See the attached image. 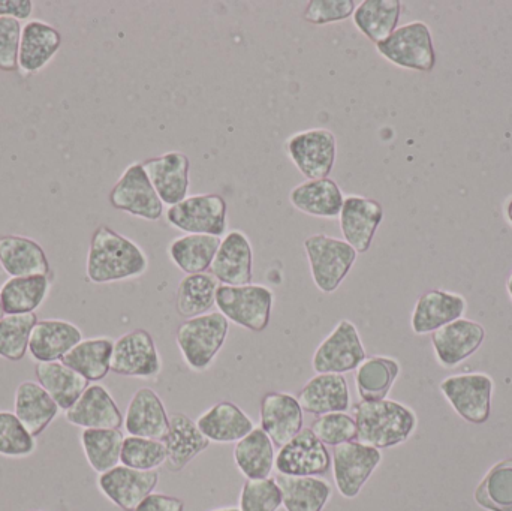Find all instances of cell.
<instances>
[{
  "mask_svg": "<svg viewBox=\"0 0 512 511\" xmlns=\"http://www.w3.org/2000/svg\"><path fill=\"white\" fill-rule=\"evenodd\" d=\"M313 284L321 293L333 294L357 263V251L345 240L313 234L303 243Z\"/></svg>",
  "mask_w": 512,
  "mask_h": 511,
  "instance_id": "obj_4",
  "label": "cell"
},
{
  "mask_svg": "<svg viewBox=\"0 0 512 511\" xmlns=\"http://www.w3.org/2000/svg\"><path fill=\"white\" fill-rule=\"evenodd\" d=\"M111 372L138 380L158 378L162 359L153 336L147 330L135 329L114 341Z\"/></svg>",
  "mask_w": 512,
  "mask_h": 511,
  "instance_id": "obj_13",
  "label": "cell"
},
{
  "mask_svg": "<svg viewBox=\"0 0 512 511\" xmlns=\"http://www.w3.org/2000/svg\"><path fill=\"white\" fill-rule=\"evenodd\" d=\"M286 155L307 180L325 179L336 164V135L325 128L295 132L286 138Z\"/></svg>",
  "mask_w": 512,
  "mask_h": 511,
  "instance_id": "obj_8",
  "label": "cell"
},
{
  "mask_svg": "<svg viewBox=\"0 0 512 511\" xmlns=\"http://www.w3.org/2000/svg\"><path fill=\"white\" fill-rule=\"evenodd\" d=\"M282 507V491L276 477L246 480L240 494V511H277Z\"/></svg>",
  "mask_w": 512,
  "mask_h": 511,
  "instance_id": "obj_47",
  "label": "cell"
},
{
  "mask_svg": "<svg viewBox=\"0 0 512 511\" xmlns=\"http://www.w3.org/2000/svg\"><path fill=\"white\" fill-rule=\"evenodd\" d=\"M357 5L355 0H310L304 9L303 18L315 26L340 23L354 15Z\"/></svg>",
  "mask_w": 512,
  "mask_h": 511,
  "instance_id": "obj_48",
  "label": "cell"
},
{
  "mask_svg": "<svg viewBox=\"0 0 512 511\" xmlns=\"http://www.w3.org/2000/svg\"><path fill=\"white\" fill-rule=\"evenodd\" d=\"M108 200L114 209L144 221L156 222L164 215V203L141 162H132L126 167L111 189Z\"/></svg>",
  "mask_w": 512,
  "mask_h": 511,
  "instance_id": "obj_12",
  "label": "cell"
},
{
  "mask_svg": "<svg viewBox=\"0 0 512 511\" xmlns=\"http://www.w3.org/2000/svg\"><path fill=\"white\" fill-rule=\"evenodd\" d=\"M507 291H508V294H510V297L512 300V272H511L510 278H508V281H507Z\"/></svg>",
  "mask_w": 512,
  "mask_h": 511,
  "instance_id": "obj_53",
  "label": "cell"
},
{
  "mask_svg": "<svg viewBox=\"0 0 512 511\" xmlns=\"http://www.w3.org/2000/svg\"><path fill=\"white\" fill-rule=\"evenodd\" d=\"M167 449V470L171 473H180L192 461L210 447V441L204 437L197 426V422L182 413L170 416V428L167 435L162 438Z\"/></svg>",
  "mask_w": 512,
  "mask_h": 511,
  "instance_id": "obj_26",
  "label": "cell"
},
{
  "mask_svg": "<svg viewBox=\"0 0 512 511\" xmlns=\"http://www.w3.org/2000/svg\"><path fill=\"white\" fill-rule=\"evenodd\" d=\"M475 503L487 511H512V459L498 462L475 489Z\"/></svg>",
  "mask_w": 512,
  "mask_h": 511,
  "instance_id": "obj_42",
  "label": "cell"
},
{
  "mask_svg": "<svg viewBox=\"0 0 512 511\" xmlns=\"http://www.w3.org/2000/svg\"><path fill=\"white\" fill-rule=\"evenodd\" d=\"M197 426L210 443L233 444L255 429L251 417L230 401H221L204 411Z\"/></svg>",
  "mask_w": 512,
  "mask_h": 511,
  "instance_id": "obj_29",
  "label": "cell"
},
{
  "mask_svg": "<svg viewBox=\"0 0 512 511\" xmlns=\"http://www.w3.org/2000/svg\"><path fill=\"white\" fill-rule=\"evenodd\" d=\"M402 15L400 0H363L358 3L352 21L373 44L385 41L399 24Z\"/></svg>",
  "mask_w": 512,
  "mask_h": 511,
  "instance_id": "obj_38",
  "label": "cell"
},
{
  "mask_svg": "<svg viewBox=\"0 0 512 511\" xmlns=\"http://www.w3.org/2000/svg\"><path fill=\"white\" fill-rule=\"evenodd\" d=\"M274 468L282 476L321 477L331 468V453L312 429L303 428L300 434L280 447Z\"/></svg>",
  "mask_w": 512,
  "mask_h": 511,
  "instance_id": "obj_14",
  "label": "cell"
},
{
  "mask_svg": "<svg viewBox=\"0 0 512 511\" xmlns=\"http://www.w3.org/2000/svg\"><path fill=\"white\" fill-rule=\"evenodd\" d=\"M210 273L221 285L239 287L252 284L254 278V249L243 231L233 230L225 234L216 252Z\"/></svg>",
  "mask_w": 512,
  "mask_h": 511,
  "instance_id": "obj_18",
  "label": "cell"
},
{
  "mask_svg": "<svg viewBox=\"0 0 512 511\" xmlns=\"http://www.w3.org/2000/svg\"><path fill=\"white\" fill-rule=\"evenodd\" d=\"M212 511H240L237 507H224V509H216Z\"/></svg>",
  "mask_w": 512,
  "mask_h": 511,
  "instance_id": "obj_54",
  "label": "cell"
},
{
  "mask_svg": "<svg viewBox=\"0 0 512 511\" xmlns=\"http://www.w3.org/2000/svg\"><path fill=\"white\" fill-rule=\"evenodd\" d=\"M120 464L138 471H156L167 464V449L161 440L125 437Z\"/></svg>",
  "mask_w": 512,
  "mask_h": 511,
  "instance_id": "obj_44",
  "label": "cell"
},
{
  "mask_svg": "<svg viewBox=\"0 0 512 511\" xmlns=\"http://www.w3.org/2000/svg\"><path fill=\"white\" fill-rule=\"evenodd\" d=\"M113 348L114 341L110 338L83 339L60 362L89 383H98L111 372Z\"/></svg>",
  "mask_w": 512,
  "mask_h": 511,
  "instance_id": "obj_37",
  "label": "cell"
},
{
  "mask_svg": "<svg viewBox=\"0 0 512 511\" xmlns=\"http://www.w3.org/2000/svg\"><path fill=\"white\" fill-rule=\"evenodd\" d=\"M29 511H41V510H29Z\"/></svg>",
  "mask_w": 512,
  "mask_h": 511,
  "instance_id": "obj_56",
  "label": "cell"
},
{
  "mask_svg": "<svg viewBox=\"0 0 512 511\" xmlns=\"http://www.w3.org/2000/svg\"><path fill=\"white\" fill-rule=\"evenodd\" d=\"M384 219V207L363 195H346L339 213L343 240L357 251L366 254L372 246L376 231Z\"/></svg>",
  "mask_w": 512,
  "mask_h": 511,
  "instance_id": "obj_15",
  "label": "cell"
},
{
  "mask_svg": "<svg viewBox=\"0 0 512 511\" xmlns=\"http://www.w3.org/2000/svg\"><path fill=\"white\" fill-rule=\"evenodd\" d=\"M149 257L134 240L107 225H99L87 252L86 278L95 285L114 284L143 276Z\"/></svg>",
  "mask_w": 512,
  "mask_h": 511,
  "instance_id": "obj_1",
  "label": "cell"
},
{
  "mask_svg": "<svg viewBox=\"0 0 512 511\" xmlns=\"http://www.w3.org/2000/svg\"><path fill=\"white\" fill-rule=\"evenodd\" d=\"M221 237L209 234H183L171 240L168 245V257L177 269L186 275L207 273L221 246Z\"/></svg>",
  "mask_w": 512,
  "mask_h": 511,
  "instance_id": "obj_32",
  "label": "cell"
},
{
  "mask_svg": "<svg viewBox=\"0 0 512 511\" xmlns=\"http://www.w3.org/2000/svg\"><path fill=\"white\" fill-rule=\"evenodd\" d=\"M21 29L23 26L15 18L0 17V71H17Z\"/></svg>",
  "mask_w": 512,
  "mask_h": 511,
  "instance_id": "obj_49",
  "label": "cell"
},
{
  "mask_svg": "<svg viewBox=\"0 0 512 511\" xmlns=\"http://www.w3.org/2000/svg\"><path fill=\"white\" fill-rule=\"evenodd\" d=\"M0 267L9 278L50 276L51 273L44 248L36 240L18 234L0 236Z\"/></svg>",
  "mask_w": 512,
  "mask_h": 511,
  "instance_id": "obj_27",
  "label": "cell"
},
{
  "mask_svg": "<svg viewBox=\"0 0 512 511\" xmlns=\"http://www.w3.org/2000/svg\"><path fill=\"white\" fill-rule=\"evenodd\" d=\"M376 50L399 68L430 72L436 65L432 32L423 21L397 27L385 41L376 44Z\"/></svg>",
  "mask_w": 512,
  "mask_h": 511,
  "instance_id": "obj_6",
  "label": "cell"
},
{
  "mask_svg": "<svg viewBox=\"0 0 512 511\" xmlns=\"http://www.w3.org/2000/svg\"><path fill=\"white\" fill-rule=\"evenodd\" d=\"M219 285L212 273L186 275L177 287V314L186 320L209 314L210 309L216 305Z\"/></svg>",
  "mask_w": 512,
  "mask_h": 511,
  "instance_id": "obj_41",
  "label": "cell"
},
{
  "mask_svg": "<svg viewBox=\"0 0 512 511\" xmlns=\"http://www.w3.org/2000/svg\"><path fill=\"white\" fill-rule=\"evenodd\" d=\"M59 413V405L41 384L35 381L18 384L14 395V414L33 437H39Z\"/></svg>",
  "mask_w": 512,
  "mask_h": 511,
  "instance_id": "obj_31",
  "label": "cell"
},
{
  "mask_svg": "<svg viewBox=\"0 0 512 511\" xmlns=\"http://www.w3.org/2000/svg\"><path fill=\"white\" fill-rule=\"evenodd\" d=\"M135 511H185V503L180 498L153 492Z\"/></svg>",
  "mask_w": 512,
  "mask_h": 511,
  "instance_id": "obj_50",
  "label": "cell"
},
{
  "mask_svg": "<svg viewBox=\"0 0 512 511\" xmlns=\"http://www.w3.org/2000/svg\"><path fill=\"white\" fill-rule=\"evenodd\" d=\"M274 293L261 284L219 285L216 306L230 323L249 332L262 333L267 329L273 311Z\"/></svg>",
  "mask_w": 512,
  "mask_h": 511,
  "instance_id": "obj_5",
  "label": "cell"
},
{
  "mask_svg": "<svg viewBox=\"0 0 512 511\" xmlns=\"http://www.w3.org/2000/svg\"><path fill=\"white\" fill-rule=\"evenodd\" d=\"M274 447L270 437L261 428H255L234 447L236 467L248 480L268 479L276 464Z\"/></svg>",
  "mask_w": 512,
  "mask_h": 511,
  "instance_id": "obj_36",
  "label": "cell"
},
{
  "mask_svg": "<svg viewBox=\"0 0 512 511\" xmlns=\"http://www.w3.org/2000/svg\"><path fill=\"white\" fill-rule=\"evenodd\" d=\"M466 308L468 302L462 294L445 290L426 291L417 300L412 311V332L418 336L436 332L441 327L463 318Z\"/></svg>",
  "mask_w": 512,
  "mask_h": 511,
  "instance_id": "obj_21",
  "label": "cell"
},
{
  "mask_svg": "<svg viewBox=\"0 0 512 511\" xmlns=\"http://www.w3.org/2000/svg\"><path fill=\"white\" fill-rule=\"evenodd\" d=\"M35 375L45 392L59 405L60 411H68L90 386L86 378L62 362L36 363Z\"/></svg>",
  "mask_w": 512,
  "mask_h": 511,
  "instance_id": "obj_33",
  "label": "cell"
},
{
  "mask_svg": "<svg viewBox=\"0 0 512 511\" xmlns=\"http://www.w3.org/2000/svg\"><path fill=\"white\" fill-rule=\"evenodd\" d=\"M5 317V312H3V306H2V297H0V320Z\"/></svg>",
  "mask_w": 512,
  "mask_h": 511,
  "instance_id": "obj_55",
  "label": "cell"
},
{
  "mask_svg": "<svg viewBox=\"0 0 512 511\" xmlns=\"http://www.w3.org/2000/svg\"><path fill=\"white\" fill-rule=\"evenodd\" d=\"M366 347L352 321L340 320L318 345L312 357L316 374H348L366 359Z\"/></svg>",
  "mask_w": 512,
  "mask_h": 511,
  "instance_id": "obj_10",
  "label": "cell"
},
{
  "mask_svg": "<svg viewBox=\"0 0 512 511\" xmlns=\"http://www.w3.org/2000/svg\"><path fill=\"white\" fill-rule=\"evenodd\" d=\"M227 216V201L219 194L189 195L165 213L168 224L176 230L216 237L227 234Z\"/></svg>",
  "mask_w": 512,
  "mask_h": 511,
  "instance_id": "obj_7",
  "label": "cell"
},
{
  "mask_svg": "<svg viewBox=\"0 0 512 511\" xmlns=\"http://www.w3.org/2000/svg\"><path fill=\"white\" fill-rule=\"evenodd\" d=\"M439 389L454 411L466 422L484 425L492 416L495 381L490 375L481 372L453 375L445 378Z\"/></svg>",
  "mask_w": 512,
  "mask_h": 511,
  "instance_id": "obj_9",
  "label": "cell"
},
{
  "mask_svg": "<svg viewBox=\"0 0 512 511\" xmlns=\"http://www.w3.org/2000/svg\"><path fill=\"white\" fill-rule=\"evenodd\" d=\"M123 441L125 435L120 429H84L80 437L87 464L98 474L120 465Z\"/></svg>",
  "mask_w": 512,
  "mask_h": 511,
  "instance_id": "obj_40",
  "label": "cell"
},
{
  "mask_svg": "<svg viewBox=\"0 0 512 511\" xmlns=\"http://www.w3.org/2000/svg\"><path fill=\"white\" fill-rule=\"evenodd\" d=\"M303 413L295 396L283 392L265 393L259 410L261 429L280 449L303 431Z\"/></svg>",
  "mask_w": 512,
  "mask_h": 511,
  "instance_id": "obj_20",
  "label": "cell"
},
{
  "mask_svg": "<svg viewBox=\"0 0 512 511\" xmlns=\"http://www.w3.org/2000/svg\"><path fill=\"white\" fill-rule=\"evenodd\" d=\"M35 3L32 0H0V17L29 20L32 17Z\"/></svg>",
  "mask_w": 512,
  "mask_h": 511,
  "instance_id": "obj_51",
  "label": "cell"
},
{
  "mask_svg": "<svg viewBox=\"0 0 512 511\" xmlns=\"http://www.w3.org/2000/svg\"><path fill=\"white\" fill-rule=\"evenodd\" d=\"M228 332L230 321L219 311L183 321L176 342L186 366L194 372H206L224 348Z\"/></svg>",
  "mask_w": 512,
  "mask_h": 511,
  "instance_id": "obj_3",
  "label": "cell"
},
{
  "mask_svg": "<svg viewBox=\"0 0 512 511\" xmlns=\"http://www.w3.org/2000/svg\"><path fill=\"white\" fill-rule=\"evenodd\" d=\"M83 339L80 327L71 321L39 320L30 336L29 354L38 363L60 362Z\"/></svg>",
  "mask_w": 512,
  "mask_h": 511,
  "instance_id": "obj_24",
  "label": "cell"
},
{
  "mask_svg": "<svg viewBox=\"0 0 512 511\" xmlns=\"http://www.w3.org/2000/svg\"><path fill=\"white\" fill-rule=\"evenodd\" d=\"M123 426L131 437L162 440L167 435L170 416L155 390L144 387L134 393L123 417Z\"/></svg>",
  "mask_w": 512,
  "mask_h": 511,
  "instance_id": "obj_23",
  "label": "cell"
},
{
  "mask_svg": "<svg viewBox=\"0 0 512 511\" xmlns=\"http://www.w3.org/2000/svg\"><path fill=\"white\" fill-rule=\"evenodd\" d=\"M298 402L304 413L324 416L330 413H346L351 408V392L348 381L339 374H318L310 378L298 392Z\"/></svg>",
  "mask_w": 512,
  "mask_h": 511,
  "instance_id": "obj_25",
  "label": "cell"
},
{
  "mask_svg": "<svg viewBox=\"0 0 512 511\" xmlns=\"http://www.w3.org/2000/svg\"><path fill=\"white\" fill-rule=\"evenodd\" d=\"M69 425L83 429H120L123 426L122 411L111 393L101 384L93 383L65 413Z\"/></svg>",
  "mask_w": 512,
  "mask_h": 511,
  "instance_id": "obj_22",
  "label": "cell"
},
{
  "mask_svg": "<svg viewBox=\"0 0 512 511\" xmlns=\"http://www.w3.org/2000/svg\"><path fill=\"white\" fill-rule=\"evenodd\" d=\"M400 375L396 359L387 356L366 357L355 369V389L361 401L387 399Z\"/></svg>",
  "mask_w": 512,
  "mask_h": 511,
  "instance_id": "obj_35",
  "label": "cell"
},
{
  "mask_svg": "<svg viewBox=\"0 0 512 511\" xmlns=\"http://www.w3.org/2000/svg\"><path fill=\"white\" fill-rule=\"evenodd\" d=\"M312 432L328 447L357 441V422L348 413H330L318 416L312 423Z\"/></svg>",
  "mask_w": 512,
  "mask_h": 511,
  "instance_id": "obj_46",
  "label": "cell"
},
{
  "mask_svg": "<svg viewBox=\"0 0 512 511\" xmlns=\"http://www.w3.org/2000/svg\"><path fill=\"white\" fill-rule=\"evenodd\" d=\"M62 47V35L44 21L30 20L21 29L18 68L23 74L42 71Z\"/></svg>",
  "mask_w": 512,
  "mask_h": 511,
  "instance_id": "obj_28",
  "label": "cell"
},
{
  "mask_svg": "<svg viewBox=\"0 0 512 511\" xmlns=\"http://www.w3.org/2000/svg\"><path fill=\"white\" fill-rule=\"evenodd\" d=\"M36 438L24 428L11 411L0 410V456L9 459L29 458L35 453Z\"/></svg>",
  "mask_w": 512,
  "mask_h": 511,
  "instance_id": "obj_45",
  "label": "cell"
},
{
  "mask_svg": "<svg viewBox=\"0 0 512 511\" xmlns=\"http://www.w3.org/2000/svg\"><path fill=\"white\" fill-rule=\"evenodd\" d=\"M162 203L176 206L189 197L191 161L182 152H167L141 162Z\"/></svg>",
  "mask_w": 512,
  "mask_h": 511,
  "instance_id": "obj_19",
  "label": "cell"
},
{
  "mask_svg": "<svg viewBox=\"0 0 512 511\" xmlns=\"http://www.w3.org/2000/svg\"><path fill=\"white\" fill-rule=\"evenodd\" d=\"M51 290L48 276L9 278L0 287L5 315L35 314L47 300Z\"/></svg>",
  "mask_w": 512,
  "mask_h": 511,
  "instance_id": "obj_39",
  "label": "cell"
},
{
  "mask_svg": "<svg viewBox=\"0 0 512 511\" xmlns=\"http://www.w3.org/2000/svg\"><path fill=\"white\" fill-rule=\"evenodd\" d=\"M381 462V450L358 441L333 447L331 468L339 494L345 500L357 498Z\"/></svg>",
  "mask_w": 512,
  "mask_h": 511,
  "instance_id": "obj_11",
  "label": "cell"
},
{
  "mask_svg": "<svg viewBox=\"0 0 512 511\" xmlns=\"http://www.w3.org/2000/svg\"><path fill=\"white\" fill-rule=\"evenodd\" d=\"M357 441L378 450L406 443L417 431L418 417L408 405L391 399L360 401L354 407Z\"/></svg>",
  "mask_w": 512,
  "mask_h": 511,
  "instance_id": "obj_2",
  "label": "cell"
},
{
  "mask_svg": "<svg viewBox=\"0 0 512 511\" xmlns=\"http://www.w3.org/2000/svg\"><path fill=\"white\" fill-rule=\"evenodd\" d=\"M345 195L340 186L330 177L306 180L289 192V203L298 212L313 218H339Z\"/></svg>",
  "mask_w": 512,
  "mask_h": 511,
  "instance_id": "obj_30",
  "label": "cell"
},
{
  "mask_svg": "<svg viewBox=\"0 0 512 511\" xmlns=\"http://www.w3.org/2000/svg\"><path fill=\"white\" fill-rule=\"evenodd\" d=\"M38 321L36 314L5 315L0 320V357L21 362L29 353L30 336Z\"/></svg>",
  "mask_w": 512,
  "mask_h": 511,
  "instance_id": "obj_43",
  "label": "cell"
},
{
  "mask_svg": "<svg viewBox=\"0 0 512 511\" xmlns=\"http://www.w3.org/2000/svg\"><path fill=\"white\" fill-rule=\"evenodd\" d=\"M158 471H138L117 465L99 474L98 489L107 500L123 511H135L158 486Z\"/></svg>",
  "mask_w": 512,
  "mask_h": 511,
  "instance_id": "obj_16",
  "label": "cell"
},
{
  "mask_svg": "<svg viewBox=\"0 0 512 511\" xmlns=\"http://www.w3.org/2000/svg\"><path fill=\"white\" fill-rule=\"evenodd\" d=\"M282 491V507L286 511H322L333 495L327 480L319 477H276Z\"/></svg>",
  "mask_w": 512,
  "mask_h": 511,
  "instance_id": "obj_34",
  "label": "cell"
},
{
  "mask_svg": "<svg viewBox=\"0 0 512 511\" xmlns=\"http://www.w3.org/2000/svg\"><path fill=\"white\" fill-rule=\"evenodd\" d=\"M504 210L505 218H507V221L512 225V195L508 198L507 203H505Z\"/></svg>",
  "mask_w": 512,
  "mask_h": 511,
  "instance_id": "obj_52",
  "label": "cell"
},
{
  "mask_svg": "<svg viewBox=\"0 0 512 511\" xmlns=\"http://www.w3.org/2000/svg\"><path fill=\"white\" fill-rule=\"evenodd\" d=\"M486 339V329L477 321L460 318L432 333L436 360L442 368L453 369L474 356Z\"/></svg>",
  "mask_w": 512,
  "mask_h": 511,
  "instance_id": "obj_17",
  "label": "cell"
}]
</instances>
